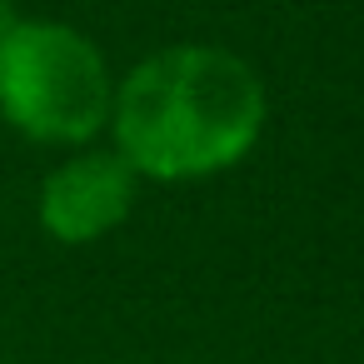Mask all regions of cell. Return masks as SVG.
Returning a JSON list of instances; mask_svg holds the SVG:
<instances>
[{
	"label": "cell",
	"instance_id": "obj_1",
	"mask_svg": "<svg viewBox=\"0 0 364 364\" xmlns=\"http://www.w3.org/2000/svg\"><path fill=\"white\" fill-rule=\"evenodd\" d=\"M269 100L259 70L220 46H170L115 80L110 135L140 180H205L240 165Z\"/></svg>",
	"mask_w": 364,
	"mask_h": 364
},
{
	"label": "cell",
	"instance_id": "obj_2",
	"mask_svg": "<svg viewBox=\"0 0 364 364\" xmlns=\"http://www.w3.org/2000/svg\"><path fill=\"white\" fill-rule=\"evenodd\" d=\"M115 75L100 46L60 21H21L0 41V115L36 145H95L110 130Z\"/></svg>",
	"mask_w": 364,
	"mask_h": 364
},
{
	"label": "cell",
	"instance_id": "obj_4",
	"mask_svg": "<svg viewBox=\"0 0 364 364\" xmlns=\"http://www.w3.org/2000/svg\"><path fill=\"white\" fill-rule=\"evenodd\" d=\"M16 26H21V16H16V0H0V41H6Z\"/></svg>",
	"mask_w": 364,
	"mask_h": 364
},
{
	"label": "cell",
	"instance_id": "obj_3",
	"mask_svg": "<svg viewBox=\"0 0 364 364\" xmlns=\"http://www.w3.org/2000/svg\"><path fill=\"white\" fill-rule=\"evenodd\" d=\"M140 175L110 145H80L65 165H55L41 185V230L60 245H95L125 225L135 205Z\"/></svg>",
	"mask_w": 364,
	"mask_h": 364
}]
</instances>
